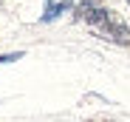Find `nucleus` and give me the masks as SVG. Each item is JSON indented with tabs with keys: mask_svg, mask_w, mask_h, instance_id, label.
Segmentation results:
<instances>
[{
	"mask_svg": "<svg viewBox=\"0 0 130 122\" xmlns=\"http://www.w3.org/2000/svg\"><path fill=\"white\" fill-rule=\"evenodd\" d=\"M76 17L85 20V23L91 26V31L99 34L102 40H110V43H119V46H130V29L124 26V20L116 11L99 6L96 0H85V3H79Z\"/></svg>",
	"mask_w": 130,
	"mask_h": 122,
	"instance_id": "obj_1",
	"label": "nucleus"
},
{
	"mask_svg": "<svg viewBox=\"0 0 130 122\" xmlns=\"http://www.w3.org/2000/svg\"><path fill=\"white\" fill-rule=\"evenodd\" d=\"M74 6V0H45V9H42V23H54L59 14H65Z\"/></svg>",
	"mask_w": 130,
	"mask_h": 122,
	"instance_id": "obj_2",
	"label": "nucleus"
},
{
	"mask_svg": "<svg viewBox=\"0 0 130 122\" xmlns=\"http://www.w3.org/2000/svg\"><path fill=\"white\" fill-rule=\"evenodd\" d=\"M14 60H23V51H11V54H0V65H3V63H14Z\"/></svg>",
	"mask_w": 130,
	"mask_h": 122,
	"instance_id": "obj_3",
	"label": "nucleus"
},
{
	"mask_svg": "<svg viewBox=\"0 0 130 122\" xmlns=\"http://www.w3.org/2000/svg\"><path fill=\"white\" fill-rule=\"evenodd\" d=\"M127 3H130V0H127Z\"/></svg>",
	"mask_w": 130,
	"mask_h": 122,
	"instance_id": "obj_4",
	"label": "nucleus"
}]
</instances>
